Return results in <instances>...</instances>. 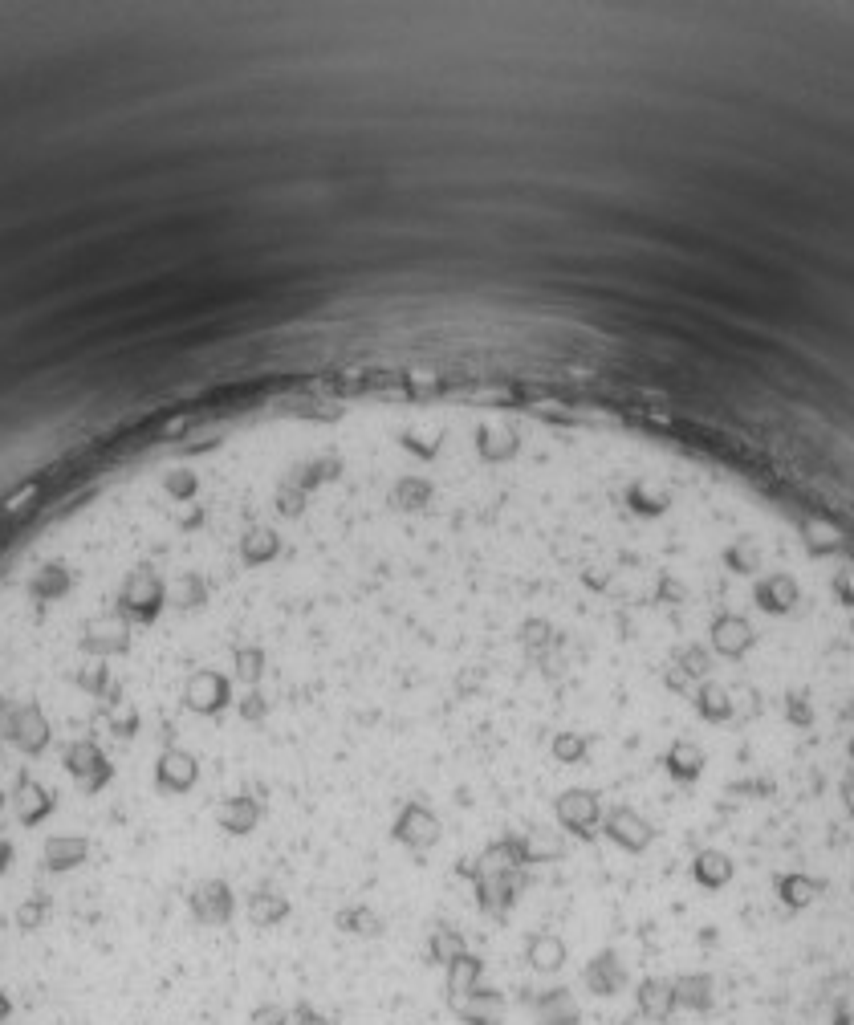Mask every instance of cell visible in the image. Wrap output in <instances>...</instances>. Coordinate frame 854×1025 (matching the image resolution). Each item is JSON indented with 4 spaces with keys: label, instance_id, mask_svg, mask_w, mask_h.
I'll use <instances>...</instances> for the list:
<instances>
[{
    "label": "cell",
    "instance_id": "cell-1",
    "mask_svg": "<svg viewBox=\"0 0 854 1025\" xmlns=\"http://www.w3.org/2000/svg\"><path fill=\"white\" fill-rule=\"evenodd\" d=\"M285 1017H289V1009H285V1005L265 1001V1005H257V1009H253L249 1025H285Z\"/></svg>",
    "mask_w": 854,
    "mask_h": 1025
}]
</instances>
